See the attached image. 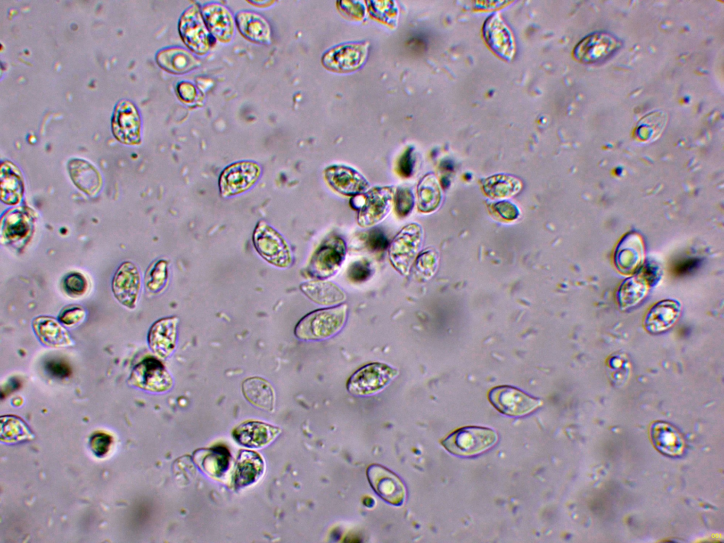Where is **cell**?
Instances as JSON below:
<instances>
[{
	"mask_svg": "<svg viewBox=\"0 0 724 543\" xmlns=\"http://www.w3.org/2000/svg\"><path fill=\"white\" fill-rule=\"evenodd\" d=\"M202 13L207 28L222 42H230L235 31V21L230 11L222 4L211 2L204 5Z\"/></svg>",
	"mask_w": 724,
	"mask_h": 543,
	"instance_id": "18",
	"label": "cell"
},
{
	"mask_svg": "<svg viewBox=\"0 0 724 543\" xmlns=\"http://www.w3.org/2000/svg\"><path fill=\"white\" fill-rule=\"evenodd\" d=\"M418 207L422 212L434 210L440 200V191L435 177L425 176L418 185Z\"/></svg>",
	"mask_w": 724,
	"mask_h": 543,
	"instance_id": "33",
	"label": "cell"
},
{
	"mask_svg": "<svg viewBox=\"0 0 724 543\" xmlns=\"http://www.w3.org/2000/svg\"><path fill=\"white\" fill-rule=\"evenodd\" d=\"M398 374L396 368L384 363H371L356 370L346 383L354 395L367 396L383 389Z\"/></svg>",
	"mask_w": 724,
	"mask_h": 543,
	"instance_id": "3",
	"label": "cell"
},
{
	"mask_svg": "<svg viewBox=\"0 0 724 543\" xmlns=\"http://www.w3.org/2000/svg\"><path fill=\"white\" fill-rule=\"evenodd\" d=\"M280 431V428L270 424L250 421L237 426L233 431V436L242 445L261 448L270 443Z\"/></svg>",
	"mask_w": 724,
	"mask_h": 543,
	"instance_id": "20",
	"label": "cell"
},
{
	"mask_svg": "<svg viewBox=\"0 0 724 543\" xmlns=\"http://www.w3.org/2000/svg\"><path fill=\"white\" fill-rule=\"evenodd\" d=\"M63 286L67 293L73 296H80L86 291L87 281L81 274L72 272L64 278Z\"/></svg>",
	"mask_w": 724,
	"mask_h": 543,
	"instance_id": "39",
	"label": "cell"
},
{
	"mask_svg": "<svg viewBox=\"0 0 724 543\" xmlns=\"http://www.w3.org/2000/svg\"><path fill=\"white\" fill-rule=\"evenodd\" d=\"M86 316L85 310L78 305H70L62 310L59 315V321L68 326L81 322Z\"/></svg>",
	"mask_w": 724,
	"mask_h": 543,
	"instance_id": "41",
	"label": "cell"
},
{
	"mask_svg": "<svg viewBox=\"0 0 724 543\" xmlns=\"http://www.w3.org/2000/svg\"><path fill=\"white\" fill-rule=\"evenodd\" d=\"M237 25L243 35L249 40L269 43L271 30L268 22L261 15L250 11H242L235 17Z\"/></svg>",
	"mask_w": 724,
	"mask_h": 543,
	"instance_id": "28",
	"label": "cell"
},
{
	"mask_svg": "<svg viewBox=\"0 0 724 543\" xmlns=\"http://www.w3.org/2000/svg\"><path fill=\"white\" fill-rule=\"evenodd\" d=\"M650 433L653 444L661 453L672 457L684 453V438L674 426L665 421H656L651 425Z\"/></svg>",
	"mask_w": 724,
	"mask_h": 543,
	"instance_id": "21",
	"label": "cell"
},
{
	"mask_svg": "<svg viewBox=\"0 0 724 543\" xmlns=\"http://www.w3.org/2000/svg\"><path fill=\"white\" fill-rule=\"evenodd\" d=\"M129 383L140 389L160 392L169 390L173 379L163 364L154 358H147L133 369Z\"/></svg>",
	"mask_w": 724,
	"mask_h": 543,
	"instance_id": "11",
	"label": "cell"
},
{
	"mask_svg": "<svg viewBox=\"0 0 724 543\" xmlns=\"http://www.w3.org/2000/svg\"><path fill=\"white\" fill-rule=\"evenodd\" d=\"M484 38L491 48L501 57H513L514 45L511 33L506 25L496 14L489 16L483 29Z\"/></svg>",
	"mask_w": 724,
	"mask_h": 543,
	"instance_id": "22",
	"label": "cell"
},
{
	"mask_svg": "<svg viewBox=\"0 0 724 543\" xmlns=\"http://www.w3.org/2000/svg\"><path fill=\"white\" fill-rule=\"evenodd\" d=\"M264 470V462L255 452H240L234 472V484L238 488L248 486L256 481Z\"/></svg>",
	"mask_w": 724,
	"mask_h": 543,
	"instance_id": "27",
	"label": "cell"
},
{
	"mask_svg": "<svg viewBox=\"0 0 724 543\" xmlns=\"http://www.w3.org/2000/svg\"><path fill=\"white\" fill-rule=\"evenodd\" d=\"M497 441L494 431L479 426L464 427L443 440L444 448L458 456H472L491 448Z\"/></svg>",
	"mask_w": 724,
	"mask_h": 543,
	"instance_id": "2",
	"label": "cell"
},
{
	"mask_svg": "<svg viewBox=\"0 0 724 543\" xmlns=\"http://www.w3.org/2000/svg\"><path fill=\"white\" fill-rule=\"evenodd\" d=\"M1 199L9 205L18 204L23 194V181L18 168L5 161L1 165Z\"/></svg>",
	"mask_w": 724,
	"mask_h": 543,
	"instance_id": "29",
	"label": "cell"
},
{
	"mask_svg": "<svg viewBox=\"0 0 724 543\" xmlns=\"http://www.w3.org/2000/svg\"><path fill=\"white\" fill-rule=\"evenodd\" d=\"M245 398L254 406L267 411L274 407L275 395L271 384L264 378L252 377L242 383Z\"/></svg>",
	"mask_w": 724,
	"mask_h": 543,
	"instance_id": "26",
	"label": "cell"
},
{
	"mask_svg": "<svg viewBox=\"0 0 724 543\" xmlns=\"http://www.w3.org/2000/svg\"><path fill=\"white\" fill-rule=\"evenodd\" d=\"M167 276L166 262L160 260L156 262L146 274V285L147 288L153 293L159 291L163 288Z\"/></svg>",
	"mask_w": 724,
	"mask_h": 543,
	"instance_id": "37",
	"label": "cell"
},
{
	"mask_svg": "<svg viewBox=\"0 0 724 543\" xmlns=\"http://www.w3.org/2000/svg\"><path fill=\"white\" fill-rule=\"evenodd\" d=\"M68 170L74 185L84 193L95 196L100 190V175L90 163L82 159H72L68 163Z\"/></svg>",
	"mask_w": 724,
	"mask_h": 543,
	"instance_id": "25",
	"label": "cell"
},
{
	"mask_svg": "<svg viewBox=\"0 0 724 543\" xmlns=\"http://www.w3.org/2000/svg\"><path fill=\"white\" fill-rule=\"evenodd\" d=\"M300 290L313 302L332 305L340 303L345 299L344 293L334 284L322 280L305 282L300 285Z\"/></svg>",
	"mask_w": 724,
	"mask_h": 543,
	"instance_id": "30",
	"label": "cell"
},
{
	"mask_svg": "<svg viewBox=\"0 0 724 543\" xmlns=\"http://www.w3.org/2000/svg\"><path fill=\"white\" fill-rule=\"evenodd\" d=\"M647 286L639 278H630L624 281L618 293V301L622 309L637 305L645 296Z\"/></svg>",
	"mask_w": 724,
	"mask_h": 543,
	"instance_id": "34",
	"label": "cell"
},
{
	"mask_svg": "<svg viewBox=\"0 0 724 543\" xmlns=\"http://www.w3.org/2000/svg\"><path fill=\"white\" fill-rule=\"evenodd\" d=\"M177 318L170 317L156 321L148 334L149 347L158 357L169 356L175 347Z\"/></svg>",
	"mask_w": 724,
	"mask_h": 543,
	"instance_id": "19",
	"label": "cell"
},
{
	"mask_svg": "<svg viewBox=\"0 0 724 543\" xmlns=\"http://www.w3.org/2000/svg\"><path fill=\"white\" fill-rule=\"evenodd\" d=\"M112 288L115 297L122 305L134 308L141 289L137 267L130 262H123L115 274Z\"/></svg>",
	"mask_w": 724,
	"mask_h": 543,
	"instance_id": "17",
	"label": "cell"
},
{
	"mask_svg": "<svg viewBox=\"0 0 724 543\" xmlns=\"http://www.w3.org/2000/svg\"><path fill=\"white\" fill-rule=\"evenodd\" d=\"M179 31L186 45L198 54L206 53L211 46V35L196 4L189 6L179 21Z\"/></svg>",
	"mask_w": 724,
	"mask_h": 543,
	"instance_id": "8",
	"label": "cell"
},
{
	"mask_svg": "<svg viewBox=\"0 0 724 543\" xmlns=\"http://www.w3.org/2000/svg\"><path fill=\"white\" fill-rule=\"evenodd\" d=\"M395 189L392 186L374 187L362 194V204L358 209V223L362 227L372 226L382 221L391 209Z\"/></svg>",
	"mask_w": 724,
	"mask_h": 543,
	"instance_id": "9",
	"label": "cell"
},
{
	"mask_svg": "<svg viewBox=\"0 0 724 543\" xmlns=\"http://www.w3.org/2000/svg\"><path fill=\"white\" fill-rule=\"evenodd\" d=\"M31 217L23 209H14L2 220L1 238L14 241L25 238L30 230Z\"/></svg>",
	"mask_w": 724,
	"mask_h": 543,
	"instance_id": "32",
	"label": "cell"
},
{
	"mask_svg": "<svg viewBox=\"0 0 724 543\" xmlns=\"http://www.w3.org/2000/svg\"><path fill=\"white\" fill-rule=\"evenodd\" d=\"M33 327L39 340L47 346L59 348L73 344L67 330L53 317H37L33 320Z\"/></svg>",
	"mask_w": 724,
	"mask_h": 543,
	"instance_id": "24",
	"label": "cell"
},
{
	"mask_svg": "<svg viewBox=\"0 0 724 543\" xmlns=\"http://www.w3.org/2000/svg\"><path fill=\"white\" fill-rule=\"evenodd\" d=\"M423 233L417 223L405 226L390 243L389 254L393 267L406 274L418 252L422 242Z\"/></svg>",
	"mask_w": 724,
	"mask_h": 543,
	"instance_id": "5",
	"label": "cell"
},
{
	"mask_svg": "<svg viewBox=\"0 0 724 543\" xmlns=\"http://www.w3.org/2000/svg\"><path fill=\"white\" fill-rule=\"evenodd\" d=\"M664 124L665 117L662 113H651L641 120L637 129L638 135L643 139L649 140L661 131Z\"/></svg>",
	"mask_w": 724,
	"mask_h": 543,
	"instance_id": "36",
	"label": "cell"
},
{
	"mask_svg": "<svg viewBox=\"0 0 724 543\" xmlns=\"http://www.w3.org/2000/svg\"><path fill=\"white\" fill-rule=\"evenodd\" d=\"M620 47L619 41L606 33H595L582 39L574 49V56L587 64L604 61Z\"/></svg>",
	"mask_w": 724,
	"mask_h": 543,
	"instance_id": "13",
	"label": "cell"
},
{
	"mask_svg": "<svg viewBox=\"0 0 724 543\" xmlns=\"http://www.w3.org/2000/svg\"><path fill=\"white\" fill-rule=\"evenodd\" d=\"M346 305L315 310L296 325L295 335L302 340H320L336 334L344 326Z\"/></svg>",
	"mask_w": 724,
	"mask_h": 543,
	"instance_id": "1",
	"label": "cell"
},
{
	"mask_svg": "<svg viewBox=\"0 0 724 543\" xmlns=\"http://www.w3.org/2000/svg\"><path fill=\"white\" fill-rule=\"evenodd\" d=\"M372 274V268L366 260H358L350 265L348 270L349 278L354 282H361L368 279Z\"/></svg>",
	"mask_w": 724,
	"mask_h": 543,
	"instance_id": "40",
	"label": "cell"
},
{
	"mask_svg": "<svg viewBox=\"0 0 724 543\" xmlns=\"http://www.w3.org/2000/svg\"><path fill=\"white\" fill-rule=\"evenodd\" d=\"M156 59L160 66L173 73L189 71L199 64L193 54L180 47L164 49L158 53Z\"/></svg>",
	"mask_w": 724,
	"mask_h": 543,
	"instance_id": "31",
	"label": "cell"
},
{
	"mask_svg": "<svg viewBox=\"0 0 724 543\" xmlns=\"http://www.w3.org/2000/svg\"><path fill=\"white\" fill-rule=\"evenodd\" d=\"M680 313V305L675 300H663L655 304L647 313L644 327L650 333H660L671 327Z\"/></svg>",
	"mask_w": 724,
	"mask_h": 543,
	"instance_id": "23",
	"label": "cell"
},
{
	"mask_svg": "<svg viewBox=\"0 0 724 543\" xmlns=\"http://www.w3.org/2000/svg\"><path fill=\"white\" fill-rule=\"evenodd\" d=\"M366 243L368 247L374 251L383 250L389 245L388 239L384 231L378 228H375L369 231Z\"/></svg>",
	"mask_w": 724,
	"mask_h": 543,
	"instance_id": "42",
	"label": "cell"
},
{
	"mask_svg": "<svg viewBox=\"0 0 724 543\" xmlns=\"http://www.w3.org/2000/svg\"><path fill=\"white\" fill-rule=\"evenodd\" d=\"M367 477L373 489L386 502L397 506L403 503L406 489L395 474L381 465H371L367 469Z\"/></svg>",
	"mask_w": 724,
	"mask_h": 543,
	"instance_id": "12",
	"label": "cell"
},
{
	"mask_svg": "<svg viewBox=\"0 0 724 543\" xmlns=\"http://www.w3.org/2000/svg\"><path fill=\"white\" fill-rule=\"evenodd\" d=\"M253 244L259 255L270 264L281 268L292 262L290 247L283 236L264 221H260L253 233Z\"/></svg>",
	"mask_w": 724,
	"mask_h": 543,
	"instance_id": "4",
	"label": "cell"
},
{
	"mask_svg": "<svg viewBox=\"0 0 724 543\" xmlns=\"http://www.w3.org/2000/svg\"><path fill=\"white\" fill-rule=\"evenodd\" d=\"M33 434L21 419L14 416H4L1 418V440L14 443L31 439Z\"/></svg>",
	"mask_w": 724,
	"mask_h": 543,
	"instance_id": "35",
	"label": "cell"
},
{
	"mask_svg": "<svg viewBox=\"0 0 724 543\" xmlns=\"http://www.w3.org/2000/svg\"><path fill=\"white\" fill-rule=\"evenodd\" d=\"M367 44L353 42L338 45L327 51L322 63L327 69L337 72H348L359 68L367 56Z\"/></svg>",
	"mask_w": 724,
	"mask_h": 543,
	"instance_id": "15",
	"label": "cell"
},
{
	"mask_svg": "<svg viewBox=\"0 0 724 543\" xmlns=\"http://www.w3.org/2000/svg\"><path fill=\"white\" fill-rule=\"evenodd\" d=\"M414 160L411 150H407L398 162L397 171L400 176L409 177L414 170Z\"/></svg>",
	"mask_w": 724,
	"mask_h": 543,
	"instance_id": "44",
	"label": "cell"
},
{
	"mask_svg": "<svg viewBox=\"0 0 724 543\" xmlns=\"http://www.w3.org/2000/svg\"><path fill=\"white\" fill-rule=\"evenodd\" d=\"M112 444V438L105 433H98L92 436L90 445L91 450L97 456L105 455Z\"/></svg>",
	"mask_w": 724,
	"mask_h": 543,
	"instance_id": "43",
	"label": "cell"
},
{
	"mask_svg": "<svg viewBox=\"0 0 724 543\" xmlns=\"http://www.w3.org/2000/svg\"><path fill=\"white\" fill-rule=\"evenodd\" d=\"M260 175V166L252 161H239L230 165L219 177L221 195L228 197L245 192L257 182Z\"/></svg>",
	"mask_w": 724,
	"mask_h": 543,
	"instance_id": "6",
	"label": "cell"
},
{
	"mask_svg": "<svg viewBox=\"0 0 724 543\" xmlns=\"http://www.w3.org/2000/svg\"><path fill=\"white\" fill-rule=\"evenodd\" d=\"M395 211L400 217L408 216L414 204V194L407 187H399L395 192Z\"/></svg>",
	"mask_w": 724,
	"mask_h": 543,
	"instance_id": "38",
	"label": "cell"
},
{
	"mask_svg": "<svg viewBox=\"0 0 724 543\" xmlns=\"http://www.w3.org/2000/svg\"><path fill=\"white\" fill-rule=\"evenodd\" d=\"M327 184L336 192L346 196H356L368 190L370 185L356 170L343 165H333L325 170Z\"/></svg>",
	"mask_w": 724,
	"mask_h": 543,
	"instance_id": "16",
	"label": "cell"
},
{
	"mask_svg": "<svg viewBox=\"0 0 724 543\" xmlns=\"http://www.w3.org/2000/svg\"><path fill=\"white\" fill-rule=\"evenodd\" d=\"M112 133L120 142L135 145L141 141V119L137 109L128 100L120 101L112 119Z\"/></svg>",
	"mask_w": 724,
	"mask_h": 543,
	"instance_id": "14",
	"label": "cell"
},
{
	"mask_svg": "<svg viewBox=\"0 0 724 543\" xmlns=\"http://www.w3.org/2000/svg\"><path fill=\"white\" fill-rule=\"evenodd\" d=\"M346 255V243L339 236L325 240L314 252L309 265L310 274L325 279L334 274Z\"/></svg>",
	"mask_w": 724,
	"mask_h": 543,
	"instance_id": "7",
	"label": "cell"
},
{
	"mask_svg": "<svg viewBox=\"0 0 724 543\" xmlns=\"http://www.w3.org/2000/svg\"><path fill=\"white\" fill-rule=\"evenodd\" d=\"M179 97L186 103H191L195 100L197 90L195 86L189 81H182L177 87Z\"/></svg>",
	"mask_w": 724,
	"mask_h": 543,
	"instance_id": "45",
	"label": "cell"
},
{
	"mask_svg": "<svg viewBox=\"0 0 724 543\" xmlns=\"http://www.w3.org/2000/svg\"><path fill=\"white\" fill-rule=\"evenodd\" d=\"M489 399L500 412L513 416L527 414L541 404L540 400L510 386L493 388L489 393Z\"/></svg>",
	"mask_w": 724,
	"mask_h": 543,
	"instance_id": "10",
	"label": "cell"
}]
</instances>
